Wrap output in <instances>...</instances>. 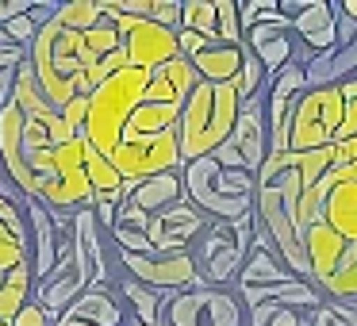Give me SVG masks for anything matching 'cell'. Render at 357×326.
Masks as SVG:
<instances>
[{"mask_svg":"<svg viewBox=\"0 0 357 326\" xmlns=\"http://www.w3.org/2000/svg\"><path fill=\"white\" fill-rule=\"evenodd\" d=\"M334 154H338V162H334V165H354L357 162V134H354V139H346V142H334Z\"/></svg>","mask_w":357,"mask_h":326,"instance_id":"cell-42","label":"cell"},{"mask_svg":"<svg viewBox=\"0 0 357 326\" xmlns=\"http://www.w3.org/2000/svg\"><path fill=\"white\" fill-rule=\"evenodd\" d=\"M300 93H307V73H303L300 62L277 70L269 77V85H265V100H273V104H292Z\"/></svg>","mask_w":357,"mask_h":326,"instance_id":"cell-25","label":"cell"},{"mask_svg":"<svg viewBox=\"0 0 357 326\" xmlns=\"http://www.w3.org/2000/svg\"><path fill=\"white\" fill-rule=\"evenodd\" d=\"M342 116H346L342 88H307V93H300L292 100V111H288V154L334 146L342 131Z\"/></svg>","mask_w":357,"mask_h":326,"instance_id":"cell-5","label":"cell"},{"mask_svg":"<svg viewBox=\"0 0 357 326\" xmlns=\"http://www.w3.org/2000/svg\"><path fill=\"white\" fill-rule=\"evenodd\" d=\"M342 96H346V116H342L338 142H346V139H354V134H357V77L342 85Z\"/></svg>","mask_w":357,"mask_h":326,"instance_id":"cell-33","label":"cell"},{"mask_svg":"<svg viewBox=\"0 0 357 326\" xmlns=\"http://www.w3.org/2000/svg\"><path fill=\"white\" fill-rule=\"evenodd\" d=\"M215 39L242 47V16H238V0H215Z\"/></svg>","mask_w":357,"mask_h":326,"instance_id":"cell-29","label":"cell"},{"mask_svg":"<svg viewBox=\"0 0 357 326\" xmlns=\"http://www.w3.org/2000/svg\"><path fill=\"white\" fill-rule=\"evenodd\" d=\"M35 35H39V24H35V20L27 16V12H24V16H16V20H8V24H0V39L12 42V47L31 50Z\"/></svg>","mask_w":357,"mask_h":326,"instance_id":"cell-32","label":"cell"},{"mask_svg":"<svg viewBox=\"0 0 357 326\" xmlns=\"http://www.w3.org/2000/svg\"><path fill=\"white\" fill-rule=\"evenodd\" d=\"M66 318H77V323H89V326H127L131 323V311L119 300L116 284H89L66 307Z\"/></svg>","mask_w":357,"mask_h":326,"instance_id":"cell-16","label":"cell"},{"mask_svg":"<svg viewBox=\"0 0 357 326\" xmlns=\"http://www.w3.org/2000/svg\"><path fill=\"white\" fill-rule=\"evenodd\" d=\"M108 162L123 180H146V177H158V173H181L177 131L158 134V139H123L108 154Z\"/></svg>","mask_w":357,"mask_h":326,"instance_id":"cell-10","label":"cell"},{"mask_svg":"<svg viewBox=\"0 0 357 326\" xmlns=\"http://www.w3.org/2000/svg\"><path fill=\"white\" fill-rule=\"evenodd\" d=\"M303 254H307V269H311V280L323 284L326 277H334V269L342 265V257L349 254V242L342 238L334 226H326L323 219L311 223L303 231Z\"/></svg>","mask_w":357,"mask_h":326,"instance_id":"cell-17","label":"cell"},{"mask_svg":"<svg viewBox=\"0 0 357 326\" xmlns=\"http://www.w3.org/2000/svg\"><path fill=\"white\" fill-rule=\"evenodd\" d=\"M85 111H89V96H77V100H70V104L62 108L66 127H73V131L81 134V127H85Z\"/></svg>","mask_w":357,"mask_h":326,"instance_id":"cell-36","label":"cell"},{"mask_svg":"<svg viewBox=\"0 0 357 326\" xmlns=\"http://www.w3.org/2000/svg\"><path fill=\"white\" fill-rule=\"evenodd\" d=\"M231 146L238 150V157L246 162V169L257 177V169L269 157V119H265V93L246 100L238 108V119H234L231 131Z\"/></svg>","mask_w":357,"mask_h":326,"instance_id":"cell-13","label":"cell"},{"mask_svg":"<svg viewBox=\"0 0 357 326\" xmlns=\"http://www.w3.org/2000/svg\"><path fill=\"white\" fill-rule=\"evenodd\" d=\"M238 93L234 85H196L188 93L185 108H181V123H177V146H181V165L208 157L231 139L234 119H238Z\"/></svg>","mask_w":357,"mask_h":326,"instance_id":"cell-3","label":"cell"},{"mask_svg":"<svg viewBox=\"0 0 357 326\" xmlns=\"http://www.w3.org/2000/svg\"><path fill=\"white\" fill-rule=\"evenodd\" d=\"M246 47H231V42H208L200 54L192 58V70L204 85H234L242 70Z\"/></svg>","mask_w":357,"mask_h":326,"instance_id":"cell-18","label":"cell"},{"mask_svg":"<svg viewBox=\"0 0 357 326\" xmlns=\"http://www.w3.org/2000/svg\"><path fill=\"white\" fill-rule=\"evenodd\" d=\"M284 280H292V269L280 261L277 249H257V246H250L246 265H242L238 284H234V288H265V284H284Z\"/></svg>","mask_w":357,"mask_h":326,"instance_id":"cell-21","label":"cell"},{"mask_svg":"<svg viewBox=\"0 0 357 326\" xmlns=\"http://www.w3.org/2000/svg\"><path fill=\"white\" fill-rule=\"evenodd\" d=\"M208 47V39H200V35H192V31H177V50H181V58H188L192 62L200 50Z\"/></svg>","mask_w":357,"mask_h":326,"instance_id":"cell-37","label":"cell"},{"mask_svg":"<svg viewBox=\"0 0 357 326\" xmlns=\"http://www.w3.org/2000/svg\"><path fill=\"white\" fill-rule=\"evenodd\" d=\"M24 215H27V261H31L35 284H43L50 277V269L58 265L54 219H50V208H43L39 200H24Z\"/></svg>","mask_w":357,"mask_h":326,"instance_id":"cell-14","label":"cell"},{"mask_svg":"<svg viewBox=\"0 0 357 326\" xmlns=\"http://www.w3.org/2000/svg\"><path fill=\"white\" fill-rule=\"evenodd\" d=\"M338 8H342V12H346V16H349V20H357V0H342Z\"/></svg>","mask_w":357,"mask_h":326,"instance_id":"cell-43","label":"cell"},{"mask_svg":"<svg viewBox=\"0 0 357 326\" xmlns=\"http://www.w3.org/2000/svg\"><path fill=\"white\" fill-rule=\"evenodd\" d=\"M112 226H127V231H146V226H150V215H142V211L135 208L131 200H127L123 208L116 211V223H112Z\"/></svg>","mask_w":357,"mask_h":326,"instance_id":"cell-35","label":"cell"},{"mask_svg":"<svg viewBox=\"0 0 357 326\" xmlns=\"http://www.w3.org/2000/svg\"><path fill=\"white\" fill-rule=\"evenodd\" d=\"M265 85H269V73H265V65L246 50V58H242V70H238V77H234V93H238L242 104H246V100H254V96H261Z\"/></svg>","mask_w":357,"mask_h":326,"instance_id":"cell-28","label":"cell"},{"mask_svg":"<svg viewBox=\"0 0 357 326\" xmlns=\"http://www.w3.org/2000/svg\"><path fill=\"white\" fill-rule=\"evenodd\" d=\"M150 24L181 31V0H154L150 4Z\"/></svg>","mask_w":357,"mask_h":326,"instance_id":"cell-34","label":"cell"},{"mask_svg":"<svg viewBox=\"0 0 357 326\" xmlns=\"http://www.w3.org/2000/svg\"><path fill=\"white\" fill-rule=\"evenodd\" d=\"M119 272L127 280H135V284H146L162 295L200 288V272H196V261L188 249L185 254H119Z\"/></svg>","mask_w":357,"mask_h":326,"instance_id":"cell-8","label":"cell"},{"mask_svg":"<svg viewBox=\"0 0 357 326\" xmlns=\"http://www.w3.org/2000/svg\"><path fill=\"white\" fill-rule=\"evenodd\" d=\"M185 200V185H181V173H158V177L135 180L131 188V203L142 215H162L173 203Z\"/></svg>","mask_w":357,"mask_h":326,"instance_id":"cell-19","label":"cell"},{"mask_svg":"<svg viewBox=\"0 0 357 326\" xmlns=\"http://www.w3.org/2000/svg\"><path fill=\"white\" fill-rule=\"evenodd\" d=\"M208 223H211L208 215H200L188 200H181L162 215H150L146 238L154 246V254H185V249H192V242L204 234Z\"/></svg>","mask_w":357,"mask_h":326,"instance_id":"cell-12","label":"cell"},{"mask_svg":"<svg viewBox=\"0 0 357 326\" xmlns=\"http://www.w3.org/2000/svg\"><path fill=\"white\" fill-rule=\"evenodd\" d=\"M319 292L334 303H357V254H354V246H349V254L334 269V277H326L319 284Z\"/></svg>","mask_w":357,"mask_h":326,"instance_id":"cell-24","label":"cell"},{"mask_svg":"<svg viewBox=\"0 0 357 326\" xmlns=\"http://www.w3.org/2000/svg\"><path fill=\"white\" fill-rule=\"evenodd\" d=\"M31 4H35V0H0V24H8V20L31 12Z\"/></svg>","mask_w":357,"mask_h":326,"instance_id":"cell-41","label":"cell"},{"mask_svg":"<svg viewBox=\"0 0 357 326\" xmlns=\"http://www.w3.org/2000/svg\"><path fill=\"white\" fill-rule=\"evenodd\" d=\"M0 326H8V323H0Z\"/></svg>","mask_w":357,"mask_h":326,"instance_id":"cell-45","label":"cell"},{"mask_svg":"<svg viewBox=\"0 0 357 326\" xmlns=\"http://www.w3.org/2000/svg\"><path fill=\"white\" fill-rule=\"evenodd\" d=\"M35 300V277H31V261L16 265L0 284V323H16V315Z\"/></svg>","mask_w":357,"mask_h":326,"instance_id":"cell-22","label":"cell"},{"mask_svg":"<svg viewBox=\"0 0 357 326\" xmlns=\"http://www.w3.org/2000/svg\"><path fill=\"white\" fill-rule=\"evenodd\" d=\"M12 326H50V323H47V315H43V307L31 300V303H27V307L16 315V323H12Z\"/></svg>","mask_w":357,"mask_h":326,"instance_id":"cell-39","label":"cell"},{"mask_svg":"<svg viewBox=\"0 0 357 326\" xmlns=\"http://www.w3.org/2000/svg\"><path fill=\"white\" fill-rule=\"evenodd\" d=\"M181 31H192L208 42L215 39V0H181Z\"/></svg>","mask_w":357,"mask_h":326,"instance_id":"cell-26","label":"cell"},{"mask_svg":"<svg viewBox=\"0 0 357 326\" xmlns=\"http://www.w3.org/2000/svg\"><path fill=\"white\" fill-rule=\"evenodd\" d=\"M116 288H119V300L127 303L135 323H142V326L162 323V300H165L162 292H154V288H146V284H135V280H127V277H119Z\"/></svg>","mask_w":357,"mask_h":326,"instance_id":"cell-23","label":"cell"},{"mask_svg":"<svg viewBox=\"0 0 357 326\" xmlns=\"http://www.w3.org/2000/svg\"><path fill=\"white\" fill-rule=\"evenodd\" d=\"M58 20L73 31H89L104 20V8L100 0H66V4H58Z\"/></svg>","mask_w":357,"mask_h":326,"instance_id":"cell-27","label":"cell"},{"mask_svg":"<svg viewBox=\"0 0 357 326\" xmlns=\"http://www.w3.org/2000/svg\"><path fill=\"white\" fill-rule=\"evenodd\" d=\"M292 35L311 58L338 47V4L334 0H311L300 16H292Z\"/></svg>","mask_w":357,"mask_h":326,"instance_id":"cell-15","label":"cell"},{"mask_svg":"<svg viewBox=\"0 0 357 326\" xmlns=\"http://www.w3.org/2000/svg\"><path fill=\"white\" fill-rule=\"evenodd\" d=\"M242 47L250 50V54L257 58V62L265 65V73H277V70H284V65H292V62H300V65H307L311 62V54L300 47V39L292 35V20H273V24H254V27H246V35H242Z\"/></svg>","mask_w":357,"mask_h":326,"instance_id":"cell-11","label":"cell"},{"mask_svg":"<svg viewBox=\"0 0 357 326\" xmlns=\"http://www.w3.org/2000/svg\"><path fill=\"white\" fill-rule=\"evenodd\" d=\"M24 261H27V238H20L16 231H8L4 219H0V284H4V277Z\"/></svg>","mask_w":357,"mask_h":326,"instance_id":"cell-30","label":"cell"},{"mask_svg":"<svg viewBox=\"0 0 357 326\" xmlns=\"http://www.w3.org/2000/svg\"><path fill=\"white\" fill-rule=\"evenodd\" d=\"M127 326H142V323H135V318H131V323H127ZM158 326H162V323H158Z\"/></svg>","mask_w":357,"mask_h":326,"instance_id":"cell-44","label":"cell"},{"mask_svg":"<svg viewBox=\"0 0 357 326\" xmlns=\"http://www.w3.org/2000/svg\"><path fill=\"white\" fill-rule=\"evenodd\" d=\"M211 157H215V162L223 165V169H246V162H242V157H238V150L231 146V139H227V142H223V146H219Z\"/></svg>","mask_w":357,"mask_h":326,"instance_id":"cell-38","label":"cell"},{"mask_svg":"<svg viewBox=\"0 0 357 326\" xmlns=\"http://www.w3.org/2000/svg\"><path fill=\"white\" fill-rule=\"evenodd\" d=\"M303 318H307V326H357V311L349 303H334V300H326L319 311H311Z\"/></svg>","mask_w":357,"mask_h":326,"instance_id":"cell-31","label":"cell"},{"mask_svg":"<svg viewBox=\"0 0 357 326\" xmlns=\"http://www.w3.org/2000/svg\"><path fill=\"white\" fill-rule=\"evenodd\" d=\"M104 8V4H100ZM27 62L35 65L39 88L47 96V104L54 111H62L77 96H93L96 85L119 73L127 62V47L119 27L112 24V16L104 12V20L89 31H73L62 20H50L39 35H35Z\"/></svg>","mask_w":357,"mask_h":326,"instance_id":"cell-1","label":"cell"},{"mask_svg":"<svg viewBox=\"0 0 357 326\" xmlns=\"http://www.w3.org/2000/svg\"><path fill=\"white\" fill-rule=\"evenodd\" d=\"M146 85H150V70H139V65H123L104 85H96V93L89 96L85 127H81V139H85L89 150L108 157L119 146L127 119L146 96Z\"/></svg>","mask_w":357,"mask_h":326,"instance_id":"cell-4","label":"cell"},{"mask_svg":"<svg viewBox=\"0 0 357 326\" xmlns=\"http://www.w3.org/2000/svg\"><path fill=\"white\" fill-rule=\"evenodd\" d=\"M162 326H246V303L234 288H188L162 300Z\"/></svg>","mask_w":357,"mask_h":326,"instance_id":"cell-6","label":"cell"},{"mask_svg":"<svg viewBox=\"0 0 357 326\" xmlns=\"http://www.w3.org/2000/svg\"><path fill=\"white\" fill-rule=\"evenodd\" d=\"M354 254H357V246H354Z\"/></svg>","mask_w":357,"mask_h":326,"instance_id":"cell-46","label":"cell"},{"mask_svg":"<svg viewBox=\"0 0 357 326\" xmlns=\"http://www.w3.org/2000/svg\"><path fill=\"white\" fill-rule=\"evenodd\" d=\"M188 254L200 272V288H234L242 265H246L250 242L238 238L234 223H208Z\"/></svg>","mask_w":357,"mask_h":326,"instance_id":"cell-7","label":"cell"},{"mask_svg":"<svg viewBox=\"0 0 357 326\" xmlns=\"http://www.w3.org/2000/svg\"><path fill=\"white\" fill-rule=\"evenodd\" d=\"M27 58V50L24 47H12V42H4L0 39V70H16L20 62Z\"/></svg>","mask_w":357,"mask_h":326,"instance_id":"cell-40","label":"cell"},{"mask_svg":"<svg viewBox=\"0 0 357 326\" xmlns=\"http://www.w3.org/2000/svg\"><path fill=\"white\" fill-rule=\"evenodd\" d=\"M104 12L112 16V24L119 27V35H123V47H127V62L139 65V70H162L165 62H173V58H181L177 50V31H169V27H158L150 24V20H135V16H123V12H116L108 4V0H100Z\"/></svg>","mask_w":357,"mask_h":326,"instance_id":"cell-9","label":"cell"},{"mask_svg":"<svg viewBox=\"0 0 357 326\" xmlns=\"http://www.w3.org/2000/svg\"><path fill=\"white\" fill-rule=\"evenodd\" d=\"M185 200L211 223H238L254 211L257 177L250 169H223L215 157H196L181 165Z\"/></svg>","mask_w":357,"mask_h":326,"instance_id":"cell-2","label":"cell"},{"mask_svg":"<svg viewBox=\"0 0 357 326\" xmlns=\"http://www.w3.org/2000/svg\"><path fill=\"white\" fill-rule=\"evenodd\" d=\"M323 223L357 246V180H338L323 200Z\"/></svg>","mask_w":357,"mask_h":326,"instance_id":"cell-20","label":"cell"}]
</instances>
